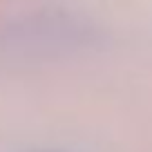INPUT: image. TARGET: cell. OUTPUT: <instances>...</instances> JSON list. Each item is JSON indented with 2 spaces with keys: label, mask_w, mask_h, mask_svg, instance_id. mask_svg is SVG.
Instances as JSON below:
<instances>
[{
  "label": "cell",
  "mask_w": 152,
  "mask_h": 152,
  "mask_svg": "<svg viewBox=\"0 0 152 152\" xmlns=\"http://www.w3.org/2000/svg\"><path fill=\"white\" fill-rule=\"evenodd\" d=\"M31 152H67V150H31Z\"/></svg>",
  "instance_id": "1"
}]
</instances>
